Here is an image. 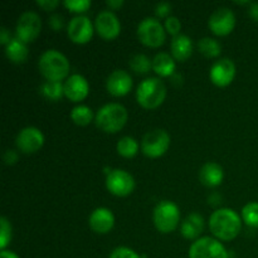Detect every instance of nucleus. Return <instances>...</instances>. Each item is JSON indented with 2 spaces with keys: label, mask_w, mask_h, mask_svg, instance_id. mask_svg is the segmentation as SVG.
<instances>
[{
  "label": "nucleus",
  "mask_w": 258,
  "mask_h": 258,
  "mask_svg": "<svg viewBox=\"0 0 258 258\" xmlns=\"http://www.w3.org/2000/svg\"><path fill=\"white\" fill-rule=\"evenodd\" d=\"M209 228L213 236L221 241H232L242 229L241 217L233 209H218L209 218Z\"/></svg>",
  "instance_id": "1"
},
{
  "label": "nucleus",
  "mask_w": 258,
  "mask_h": 258,
  "mask_svg": "<svg viewBox=\"0 0 258 258\" xmlns=\"http://www.w3.org/2000/svg\"><path fill=\"white\" fill-rule=\"evenodd\" d=\"M40 73L47 81L60 82L70 73V62L64 54L55 49L45 50L38 62Z\"/></svg>",
  "instance_id": "2"
},
{
  "label": "nucleus",
  "mask_w": 258,
  "mask_h": 258,
  "mask_svg": "<svg viewBox=\"0 0 258 258\" xmlns=\"http://www.w3.org/2000/svg\"><path fill=\"white\" fill-rule=\"evenodd\" d=\"M127 111L120 103H107L96 113L95 122L106 134H116L127 122Z\"/></svg>",
  "instance_id": "3"
},
{
  "label": "nucleus",
  "mask_w": 258,
  "mask_h": 258,
  "mask_svg": "<svg viewBox=\"0 0 258 258\" xmlns=\"http://www.w3.org/2000/svg\"><path fill=\"white\" fill-rule=\"evenodd\" d=\"M166 97V87L159 78L151 77L139 85L136 91V100L141 107L146 110H155L163 105Z\"/></svg>",
  "instance_id": "4"
},
{
  "label": "nucleus",
  "mask_w": 258,
  "mask_h": 258,
  "mask_svg": "<svg viewBox=\"0 0 258 258\" xmlns=\"http://www.w3.org/2000/svg\"><path fill=\"white\" fill-rule=\"evenodd\" d=\"M154 224L156 229L164 234L171 233L178 227L180 221V213L175 203L170 201H163L154 209Z\"/></svg>",
  "instance_id": "5"
},
{
  "label": "nucleus",
  "mask_w": 258,
  "mask_h": 258,
  "mask_svg": "<svg viewBox=\"0 0 258 258\" xmlns=\"http://www.w3.org/2000/svg\"><path fill=\"white\" fill-rule=\"evenodd\" d=\"M139 40L144 45L150 48H159L166 39V33L159 20L154 18H146L138 27Z\"/></svg>",
  "instance_id": "6"
},
{
  "label": "nucleus",
  "mask_w": 258,
  "mask_h": 258,
  "mask_svg": "<svg viewBox=\"0 0 258 258\" xmlns=\"http://www.w3.org/2000/svg\"><path fill=\"white\" fill-rule=\"evenodd\" d=\"M169 146H170V136L165 130H161V128L149 131L141 141L143 153L151 159L163 156L168 151Z\"/></svg>",
  "instance_id": "7"
},
{
  "label": "nucleus",
  "mask_w": 258,
  "mask_h": 258,
  "mask_svg": "<svg viewBox=\"0 0 258 258\" xmlns=\"http://www.w3.org/2000/svg\"><path fill=\"white\" fill-rule=\"evenodd\" d=\"M189 258H228V252L217 239L202 237L189 248Z\"/></svg>",
  "instance_id": "8"
},
{
  "label": "nucleus",
  "mask_w": 258,
  "mask_h": 258,
  "mask_svg": "<svg viewBox=\"0 0 258 258\" xmlns=\"http://www.w3.org/2000/svg\"><path fill=\"white\" fill-rule=\"evenodd\" d=\"M17 38L22 42H34L42 30V20L34 12H25L19 17L17 23Z\"/></svg>",
  "instance_id": "9"
},
{
  "label": "nucleus",
  "mask_w": 258,
  "mask_h": 258,
  "mask_svg": "<svg viewBox=\"0 0 258 258\" xmlns=\"http://www.w3.org/2000/svg\"><path fill=\"white\" fill-rule=\"evenodd\" d=\"M106 188L111 194L116 197H127L135 189V180L127 171L115 169L107 174Z\"/></svg>",
  "instance_id": "10"
},
{
  "label": "nucleus",
  "mask_w": 258,
  "mask_h": 258,
  "mask_svg": "<svg viewBox=\"0 0 258 258\" xmlns=\"http://www.w3.org/2000/svg\"><path fill=\"white\" fill-rule=\"evenodd\" d=\"M209 29L218 37H224L233 32L236 27L234 13L228 8H219L209 18Z\"/></svg>",
  "instance_id": "11"
},
{
  "label": "nucleus",
  "mask_w": 258,
  "mask_h": 258,
  "mask_svg": "<svg viewBox=\"0 0 258 258\" xmlns=\"http://www.w3.org/2000/svg\"><path fill=\"white\" fill-rule=\"evenodd\" d=\"M95 28L97 34L105 40H113L120 35L121 24L111 10H103L96 17Z\"/></svg>",
  "instance_id": "12"
},
{
  "label": "nucleus",
  "mask_w": 258,
  "mask_h": 258,
  "mask_svg": "<svg viewBox=\"0 0 258 258\" xmlns=\"http://www.w3.org/2000/svg\"><path fill=\"white\" fill-rule=\"evenodd\" d=\"M68 38L76 44H86L93 37V25L87 17H75L67 27Z\"/></svg>",
  "instance_id": "13"
},
{
  "label": "nucleus",
  "mask_w": 258,
  "mask_h": 258,
  "mask_svg": "<svg viewBox=\"0 0 258 258\" xmlns=\"http://www.w3.org/2000/svg\"><path fill=\"white\" fill-rule=\"evenodd\" d=\"M17 148L24 154H34L42 149L44 144V136L42 131L37 127H25L18 134L17 136Z\"/></svg>",
  "instance_id": "14"
},
{
  "label": "nucleus",
  "mask_w": 258,
  "mask_h": 258,
  "mask_svg": "<svg viewBox=\"0 0 258 258\" xmlns=\"http://www.w3.org/2000/svg\"><path fill=\"white\" fill-rule=\"evenodd\" d=\"M236 76V66L228 58H222L217 60L211 68V77L212 83H214L218 87H227L231 85Z\"/></svg>",
  "instance_id": "15"
},
{
  "label": "nucleus",
  "mask_w": 258,
  "mask_h": 258,
  "mask_svg": "<svg viewBox=\"0 0 258 258\" xmlns=\"http://www.w3.org/2000/svg\"><path fill=\"white\" fill-rule=\"evenodd\" d=\"M131 87H133V78L126 71H113L106 81V88L108 93L115 97L126 96L131 91Z\"/></svg>",
  "instance_id": "16"
},
{
  "label": "nucleus",
  "mask_w": 258,
  "mask_h": 258,
  "mask_svg": "<svg viewBox=\"0 0 258 258\" xmlns=\"http://www.w3.org/2000/svg\"><path fill=\"white\" fill-rule=\"evenodd\" d=\"M90 92L87 80L81 75H72L64 83V96L72 102H81Z\"/></svg>",
  "instance_id": "17"
},
{
  "label": "nucleus",
  "mask_w": 258,
  "mask_h": 258,
  "mask_svg": "<svg viewBox=\"0 0 258 258\" xmlns=\"http://www.w3.org/2000/svg\"><path fill=\"white\" fill-rule=\"evenodd\" d=\"M91 229L98 234H106L115 226V216L107 208H97L91 213L88 219Z\"/></svg>",
  "instance_id": "18"
},
{
  "label": "nucleus",
  "mask_w": 258,
  "mask_h": 258,
  "mask_svg": "<svg viewBox=\"0 0 258 258\" xmlns=\"http://www.w3.org/2000/svg\"><path fill=\"white\" fill-rule=\"evenodd\" d=\"M224 178V171L217 163H207L199 171V180L208 188H216L221 185Z\"/></svg>",
  "instance_id": "19"
},
{
  "label": "nucleus",
  "mask_w": 258,
  "mask_h": 258,
  "mask_svg": "<svg viewBox=\"0 0 258 258\" xmlns=\"http://www.w3.org/2000/svg\"><path fill=\"white\" fill-rule=\"evenodd\" d=\"M204 231V219L201 214L191 213L181 223L180 233L186 239H196Z\"/></svg>",
  "instance_id": "20"
},
{
  "label": "nucleus",
  "mask_w": 258,
  "mask_h": 258,
  "mask_svg": "<svg viewBox=\"0 0 258 258\" xmlns=\"http://www.w3.org/2000/svg\"><path fill=\"white\" fill-rule=\"evenodd\" d=\"M170 48L174 59L179 62H185L193 53V42L188 35L180 34L173 38Z\"/></svg>",
  "instance_id": "21"
},
{
  "label": "nucleus",
  "mask_w": 258,
  "mask_h": 258,
  "mask_svg": "<svg viewBox=\"0 0 258 258\" xmlns=\"http://www.w3.org/2000/svg\"><path fill=\"white\" fill-rule=\"evenodd\" d=\"M5 55H7L8 59L13 63H24L27 60L29 52H28L27 44L24 42H22L18 38H14L9 42V44L5 45Z\"/></svg>",
  "instance_id": "22"
},
{
  "label": "nucleus",
  "mask_w": 258,
  "mask_h": 258,
  "mask_svg": "<svg viewBox=\"0 0 258 258\" xmlns=\"http://www.w3.org/2000/svg\"><path fill=\"white\" fill-rule=\"evenodd\" d=\"M153 71L160 77H170L175 71L174 58L168 53H158L153 59Z\"/></svg>",
  "instance_id": "23"
},
{
  "label": "nucleus",
  "mask_w": 258,
  "mask_h": 258,
  "mask_svg": "<svg viewBox=\"0 0 258 258\" xmlns=\"http://www.w3.org/2000/svg\"><path fill=\"white\" fill-rule=\"evenodd\" d=\"M40 92L45 98L50 101H58L64 95V85L62 82H52V81H45L40 86Z\"/></svg>",
  "instance_id": "24"
},
{
  "label": "nucleus",
  "mask_w": 258,
  "mask_h": 258,
  "mask_svg": "<svg viewBox=\"0 0 258 258\" xmlns=\"http://www.w3.org/2000/svg\"><path fill=\"white\" fill-rule=\"evenodd\" d=\"M139 151V144L131 136H125V138L120 139L117 143V153L122 158L131 159L138 154Z\"/></svg>",
  "instance_id": "25"
},
{
  "label": "nucleus",
  "mask_w": 258,
  "mask_h": 258,
  "mask_svg": "<svg viewBox=\"0 0 258 258\" xmlns=\"http://www.w3.org/2000/svg\"><path fill=\"white\" fill-rule=\"evenodd\" d=\"M198 50L207 58H217L221 54V44L213 38H203L198 42Z\"/></svg>",
  "instance_id": "26"
},
{
  "label": "nucleus",
  "mask_w": 258,
  "mask_h": 258,
  "mask_svg": "<svg viewBox=\"0 0 258 258\" xmlns=\"http://www.w3.org/2000/svg\"><path fill=\"white\" fill-rule=\"evenodd\" d=\"M71 118H72V121L76 125L87 126L92 121L93 112L90 107H87L85 105H81L73 108L72 112H71Z\"/></svg>",
  "instance_id": "27"
},
{
  "label": "nucleus",
  "mask_w": 258,
  "mask_h": 258,
  "mask_svg": "<svg viewBox=\"0 0 258 258\" xmlns=\"http://www.w3.org/2000/svg\"><path fill=\"white\" fill-rule=\"evenodd\" d=\"M130 67L138 75H146L153 68V62L145 54H135L130 59Z\"/></svg>",
  "instance_id": "28"
},
{
  "label": "nucleus",
  "mask_w": 258,
  "mask_h": 258,
  "mask_svg": "<svg viewBox=\"0 0 258 258\" xmlns=\"http://www.w3.org/2000/svg\"><path fill=\"white\" fill-rule=\"evenodd\" d=\"M242 219L244 223L251 228H258V203L252 202V203L246 204L242 209Z\"/></svg>",
  "instance_id": "29"
},
{
  "label": "nucleus",
  "mask_w": 258,
  "mask_h": 258,
  "mask_svg": "<svg viewBox=\"0 0 258 258\" xmlns=\"http://www.w3.org/2000/svg\"><path fill=\"white\" fill-rule=\"evenodd\" d=\"M12 241V224L5 217L0 218V248L4 251Z\"/></svg>",
  "instance_id": "30"
},
{
  "label": "nucleus",
  "mask_w": 258,
  "mask_h": 258,
  "mask_svg": "<svg viewBox=\"0 0 258 258\" xmlns=\"http://www.w3.org/2000/svg\"><path fill=\"white\" fill-rule=\"evenodd\" d=\"M66 8H67L70 12L72 13H85L90 9L91 2L90 0H67V2L63 3Z\"/></svg>",
  "instance_id": "31"
},
{
  "label": "nucleus",
  "mask_w": 258,
  "mask_h": 258,
  "mask_svg": "<svg viewBox=\"0 0 258 258\" xmlns=\"http://www.w3.org/2000/svg\"><path fill=\"white\" fill-rule=\"evenodd\" d=\"M108 258H143L128 247H117L111 252Z\"/></svg>",
  "instance_id": "32"
},
{
  "label": "nucleus",
  "mask_w": 258,
  "mask_h": 258,
  "mask_svg": "<svg viewBox=\"0 0 258 258\" xmlns=\"http://www.w3.org/2000/svg\"><path fill=\"white\" fill-rule=\"evenodd\" d=\"M165 29L168 30L169 34H171L173 37H178L180 35V29H181V23L180 20L176 17H169L165 20Z\"/></svg>",
  "instance_id": "33"
},
{
  "label": "nucleus",
  "mask_w": 258,
  "mask_h": 258,
  "mask_svg": "<svg viewBox=\"0 0 258 258\" xmlns=\"http://www.w3.org/2000/svg\"><path fill=\"white\" fill-rule=\"evenodd\" d=\"M171 12V5L169 3H159L155 8V14L158 18H166L168 19V15Z\"/></svg>",
  "instance_id": "34"
},
{
  "label": "nucleus",
  "mask_w": 258,
  "mask_h": 258,
  "mask_svg": "<svg viewBox=\"0 0 258 258\" xmlns=\"http://www.w3.org/2000/svg\"><path fill=\"white\" fill-rule=\"evenodd\" d=\"M37 5L44 9L45 12H52L59 5V2H57V0H38Z\"/></svg>",
  "instance_id": "35"
},
{
  "label": "nucleus",
  "mask_w": 258,
  "mask_h": 258,
  "mask_svg": "<svg viewBox=\"0 0 258 258\" xmlns=\"http://www.w3.org/2000/svg\"><path fill=\"white\" fill-rule=\"evenodd\" d=\"M49 27L52 28L53 30L58 32L63 28V18L60 15L54 14L49 18Z\"/></svg>",
  "instance_id": "36"
},
{
  "label": "nucleus",
  "mask_w": 258,
  "mask_h": 258,
  "mask_svg": "<svg viewBox=\"0 0 258 258\" xmlns=\"http://www.w3.org/2000/svg\"><path fill=\"white\" fill-rule=\"evenodd\" d=\"M4 161L7 165H14L18 161V154L14 150H7L4 154Z\"/></svg>",
  "instance_id": "37"
},
{
  "label": "nucleus",
  "mask_w": 258,
  "mask_h": 258,
  "mask_svg": "<svg viewBox=\"0 0 258 258\" xmlns=\"http://www.w3.org/2000/svg\"><path fill=\"white\" fill-rule=\"evenodd\" d=\"M10 40H12L10 33L8 32L7 28H2V30H0V43H2L3 45H8Z\"/></svg>",
  "instance_id": "38"
},
{
  "label": "nucleus",
  "mask_w": 258,
  "mask_h": 258,
  "mask_svg": "<svg viewBox=\"0 0 258 258\" xmlns=\"http://www.w3.org/2000/svg\"><path fill=\"white\" fill-rule=\"evenodd\" d=\"M249 17L258 23V3H252L249 7Z\"/></svg>",
  "instance_id": "39"
},
{
  "label": "nucleus",
  "mask_w": 258,
  "mask_h": 258,
  "mask_svg": "<svg viewBox=\"0 0 258 258\" xmlns=\"http://www.w3.org/2000/svg\"><path fill=\"white\" fill-rule=\"evenodd\" d=\"M106 4H107V7L111 8L112 10H116V9H118V8L122 7L123 2L122 0H107V2H106Z\"/></svg>",
  "instance_id": "40"
},
{
  "label": "nucleus",
  "mask_w": 258,
  "mask_h": 258,
  "mask_svg": "<svg viewBox=\"0 0 258 258\" xmlns=\"http://www.w3.org/2000/svg\"><path fill=\"white\" fill-rule=\"evenodd\" d=\"M0 258H20L17 253L12 251H8V249H4V251L0 252Z\"/></svg>",
  "instance_id": "41"
}]
</instances>
